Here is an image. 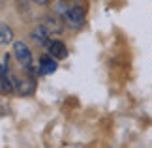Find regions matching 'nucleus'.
<instances>
[{
  "mask_svg": "<svg viewBox=\"0 0 152 148\" xmlns=\"http://www.w3.org/2000/svg\"><path fill=\"white\" fill-rule=\"evenodd\" d=\"M64 21L72 30H79L85 25V11L81 6H72L64 11Z\"/></svg>",
  "mask_w": 152,
  "mask_h": 148,
  "instance_id": "1",
  "label": "nucleus"
},
{
  "mask_svg": "<svg viewBox=\"0 0 152 148\" xmlns=\"http://www.w3.org/2000/svg\"><path fill=\"white\" fill-rule=\"evenodd\" d=\"M13 56L25 69L32 68V51L25 41H13Z\"/></svg>",
  "mask_w": 152,
  "mask_h": 148,
  "instance_id": "2",
  "label": "nucleus"
},
{
  "mask_svg": "<svg viewBox=\"0 0 152 148\" xmlns=\"http://www.w3.org/2000/svg\"><path fill=\"white\" fill-rule=\"evenodd\" d=\"M56 68H58V64H56V58L55 56H42V60H39V75H51V73H55L56 71Z\"/></svg>",
  "mask_w": 152,
  "mask_h": 148,
  "instance_id": "3",
  "label": "nucleus"
},
{
  "mask_svg": "<svg viewBox=\"0 0 152 148\" xmlns=\"http://www.w3.org/2000/svg\"><path fill=\"white\" fill-rule=\"evenodd\" d=\"M49 38H51V34H49L47 28H45V25H39V26H36L32 30V39L36 41V43H39V45H49L51 43Z\"/></svg>",
  "mask_w": 152,
  "mask_h": 148,
  "instance_id": "4",
  "label": "nucleus"
},
{
  "mask_svg": "<svg viewBox=\"0 0 152 148\" xmlns=\"http://www.w3.org/2000/svg\"><path fill=\"white\" fill-rule=\"evenodd\" d=\"M49 55L55 56V58H64L68 55V49H66V45H64L60 39H53L49 43Z\"/></svg>",
  "mask_w": 152,
  "mask_h": 148,
  "instance_id": "5",
  "label": "nucleus"
},
{
  "mask_svg": "<svg viewBox=\"0 0 152 148\" xmlns=\"http://www.w3.org/2000/svg\"><path fill=\"white\" fill-rule=\"evenodd\" d=\"M13 38H15V34H13V30H11V26H8L6 23H0V45L8 47L10 43L15 41Z\"/></svg>",
  "mask_w": 152,
  "mask_h": 148,
  "instance_id": "6",
  "label": "nucleus"
},
{
  "mask_svg": "<svg viewBox=\"0 0 152 148\" xmlns=\"http://www.w3.org/2000/svg\"><path fill=\"white\" fill-rule=\"evenodd\" d=\"M13 85L17 88V92L26 96V94H32L34 92V82L32 81H21V79H13Z\"/></svg>",
  "mask_w": 152,
  "mask_h": 148,
  "instance_id": "7",
  "label": "nucleus"
},
{
  "mask_svg": "<svg viewBox=\"0 0 152 148\" xmlns=\"http://www.w3.org/2000/svg\"><path fill=\"white\" fill-rule=\"evenodd\" d=\"M34 2H36L38 6H47V4H49V0H34Z\"/></svg>",
  "mask_w": 152,
  "mask_h": 148,
  "instance_id": "8",
  "label": "nucleus"
}]
</instances>
